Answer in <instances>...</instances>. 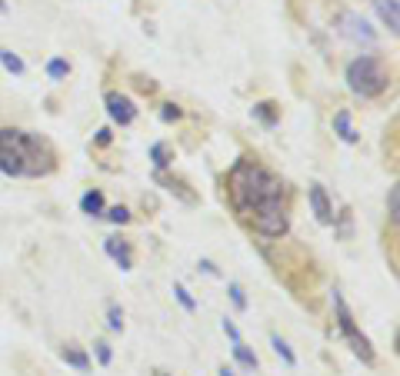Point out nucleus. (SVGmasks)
<instances>
[{
	"label": "nucleus",
	"mask_w": 400,
	"mask_h": 376,
	"mask_svg": "<svg viewBox=\"0 0 400 376\" xmlns=\"http://www.w3.org/2000/svg\"><path fill=\"white\" fill-rule=\"evenodd\" d=\"M227 194L237 217L250 230H257L267 240H280L291 230L287 217V200H284V183L277 173H270L263 164L240 157L227 173Z\"/></svg>",
	"instance_id": "1"
},
{
	"label": "nucleus",
	"mask_w": 400,
	"mask_h": 376,
	"mask_svg": "<svg viewBox=\"0 0 400 376\" xmlns=\"http://www.w3.org/2000/svg\"><path fill=\"white\" fill-rule=\"evenodd\" d=\"M57 166V153L50 140L31 130H0V173L7 177H47Z\"/></svg>",
	"instance_id": "2"
},
{
	"label": "nucleus",
	"mask_w": 400,
	"mask_h": 376,
	"mask_svg": "<svg viewBox=\"0 0 400 376\" xmlns=\"http://www.w3.org/2000/svg\"><path fill=\"white\" fill-rule=\"evenodd\" d=\"M387 84H390V70H387V63L380 57H374V54H360L354 61L347 63V87L357 93V97H380L387 91Z\"/></svg>",
	"instance_id": "3"
},
{
	"label": "nucleus",
	"mask_w": 400,
	"mask_h": 376,
	"mask_svg": "<svg viewBox=\"0 0 400 376\" xmlns=\"http://www.w3.org/2000/svg\"><path fill=\"white\" fill-rule=\"evenodd\" d=\"M330 303H334V316H337V327H340V333H344V340H347V346L354 350L360 360L367 363V366H374L377 363V353H374V346H370V340L360 333V327H357V320H354V313H351V306L344 303V297H340L337 290L330 293Z\"/></svg>",
	"instance_id": "4"
},
{
	"label": "nucleus",
	"mask_w": 400,
	"mask_h": 376,
	"mask_svg": "<svg viewBox=\"0 0 400 376\" xmlns=\"http://www.w3.org/2000/svg\"><path fill=\"white\" fill-rule=\"evenodd\" d=\"M337 31L344 33L351 44H364V47L377 44V31H374V27H370L360 14H354V10H344V14H340V27H337Z\"/></svg>",
	"instance_id": "5"
},
{
	"label": "nucleus",
	"mask_w": 400,
	"mask_h": 376,
	"mask_svg": "<svg viewBox=\"0 0 400 376\" xmlns=\"http://www.w3.org/2000/svg\"><path fill=\"white\" fill-rule=\"evenodd\" d=\"M104 104H107V113L117 123H121V127H130V123L137 120V107H134V100H130V97H123V93L110 91Z\"/></svg>",
	"instance_id": "6"
},
{
	"label": "nucleus",
	"mask_w": 400,
	"mask_h": 376,
	"mask_svg": "<svg viewBox=\"0 0 400 376\" xmlns=\"http://www.w3.org/2000/svg\"><path fill=\"white\" fill-rule=\"evenodd\" d=\"M310 207H314V217H317V224L330 226L334 220H337V213H334V203H330V196H327V190H323L321 183H314V187H310Z\"/></svg>",
	"instance_id": "7"
},
{
	"label": "nucleus",
	"mask_w": 400,
	"mask_h": 376,
	"mask_svg": "<svg viewBox=\"0 0 400 376\" xmlns=\"http://www.w3.org/2000/svg\"><path fill=\"white\" fill-rule=\"evenodd\" d=\"M104 250H107V256L121 267V270H134V253H130V243L121 240V237H107L104 240Z\"/></svg>",
	"instance_id": "8"
},
{
	"label": "nucleus",
	"mask_w": 400,
	"mask_h": 376,
	"mask_svg": "<svg viewBox=\"0 0 400 376\" xmlns=\"http://www.w3.org/2000/svg\"><path fill=\"white\" fill-rule=\"evenodd\" d=\"M334 134L344 140V143H357L360 134L354 130V123H351V110H337L334 113Z\"/></svg>",
	"instance_id": "9"
},
{
	"label": "nucleus",
	"mask_w": 400,
	"mask_h": 376,
	"mask_svg": "<svg viewBox=\"0 0 400 376\" xmlns=\"http://www.w3.org/2000/svg\"><path fill=\"white\" fill-rule=\"evenodd\" d=\"M374 7H377V14H380V20L387 24V31H390V33H397V31H400L397 0H374Z\"/></svg>",
	"instance_id": "10"
},
{
	"label": "nucleus",
	"mask_w": 400,
	"mask_h": 376,
	"mask_svg": "<svg viewBox=\"0 0 400 376\" xmlns=\"http://www.w3.org/2000/svg\"><path fill=\"white\" fill-rule=\"evenodd\" d=\"M154 180H157V183H164V187H167L170 194H177L180 200H184V203H197V196H194L190 190H187L184 180H177V177H167L164 170H157V173H154Z\"/></svg>",
	"instance_id": "11"
},
{
	"label": "nucleus",
	"mask_w": 400,
	"mask_h": 376,
	"mask_svg": "<svg viewBox=\"0 0 400 376\" xmlns=\"http://www.w3.org/2000/svg\"><path fill=\"white\" fill-rule=\"evenodd\" d=\"M61 357H63V363H70V366L80 370V373H87V370H91V357H87L80 346H63Z\"/></svg>",
	"instance_id": "12"
},
{
	"label": "nucleus",
	"mask_w": 400,
	"mask_h": 376,
	"mask_svg": "<svg viewBox=\"0 0 400 376\" xmlns=\"http://www.w3.org/2000/svg\"><path fill=\"white\" fill-rule=\"evenodd\" d=\"M80 210L87 213V217H100V213H104V194H100V190L84 194L80 196Z\"/></svg>",
	"instance_id": "13"
},
{
	"label": "nucleus",
	"mask_w": 400,
	"mask_h": 376,
	"mask_svg": "<svg viewBox=\"0 0 400 376\" xmlns=\"http://www.w3.org/2000/svg\"><path fill=\"white\" fill-rule=\"evenodd\" d=\"M0 63H3V70H7V74H14V77H20L24 70H27V67H24V61L17 57L14 50H7V47H0Z\"/></svg>",
	"instance_id": "14"
},
{
	"label": "nucleus",
	"mask_w": 400,
	"mask_h": 376,
	"mask_svg": "<svg viewBox=\"0 0 400 376\" xmlns=\"http://www.w3.org/2000/svg\"><path fill=\"white\" fill-rule=\"evenodd\" d=\"M151 160H154L157 170H167V166L174 164V150H170L167 143H154V147H151Z\"/></svg>",
	"instance_id": "15"
},
{
	"label": "nucleus",
	"mask_w": 400,
	"mask_h": 376,
	"mask_svg": "<svg viewBox=\"0 0 400 376\" xmlns=\"http://www.w3.org/2000/svg\"><path fill=\"white\" fill-rule=\"evenodd\" d=\"M233 357H237V363H240L244 370H250V373L257 370V357H254V353L247 350L244 340H237V343H233Z\"/></svg>",
	"instance_id": "16"
},
{
	"label": "nucleus",
	"mask_w": 400,
	"mask_h": 376,
	"mask_svg": "<svg viewBox=\"0 0 400 376\" xmlns=\"http://www.w3.org/2000/svg\"><path fill=\"white\" fill-rule=\"evenodd\" d=\"M254 117H257L263 127H274V123H277V104H257L254 107Z\"/></svg>",
	"instance_id": "17"
},
{
	"label": "nucleus",
	"mask_w": 400,
	"mask_h": 376,
	"mask_svg": "<svg viewBox=\"0 0 400 376\" xmlns=\"http://www.w3.org/2000/svg\"><path fill=\"white\" fill-rule=\"evenodd\" d=\"M270 346H274V353H277V357L287 363V366H297V357H293V350L287 346V340H280V336H270Z\"/></svg>",
	"instance_id": "18"
},
{
	"label": "nucleus",
	"mask_w": 400,
	"mask_h": 376,
	"mask_svg": "<svg viewBox=\"0 0 400 376\" xmlns=\"http://www.w3.org/2000/svg\"><path fill=\"white\" fill-rule=\"evenodd\" d=\"M107 323H110V330H117V333L123 330V310L117 303H110L107 306Z\"/></svg>",
	"instance_id": "19"
},
{
	"label": "nucleus",
	"mask_w": 400,
	"mask_h": 376,
	"mask_svg": "<svg viewBox=\"0 0 400 376\" xmlns=\"http://www.w3.org/2000/svg\"><path fill=\"white\" fill-rule=\"evenodd\" d=\"M47 74L54 77V80H63V77L70 74V63L67 61H50L47 63Z\"/></svg>",
	"instance_id": "20"
},
{
	"label": "nucleus",
	"mask_w": 400,
	"mask_h": 376,
	"mask_svg": "<svg viewBox=\"0 0 400 376\" xmlns=\"http://www.w3.org/2000/svg\"><path fill=\"white\" fill-rule=\"evenodd\" d=\"M174 293H177V300H180V306H184L187 313H194V310H197V303H194V297H190V293H187V290H184L180 283H174Z\"/></svg>",
	"instance_id": "21"
},
{
	"label": "nucleus",
	"mask_w": 400,
	"mask_h": 376,
	"mask_svg": "<svg viewBox=\"0 0 400 376\" xmlns=\"http://www.w3.org/2000/svg\"><path fill=\"white\" fill-rule=\"evenodd\" d=\"M227 293H231V300H233V306H237V310H247V297H244V286L231 283V286H227Z\"/></svg>",
	"instance_id": "22"
},
{
	"label": "nucleus",
	"mask_w": 400,
	"mask_h": 376,
	"mask_svg": "<svg viewBox=\"0 0 400 376\" xmlns=\"http://www.w3.org/2000/svg\"><path fill=\"white\" fill-rule=\"evenodd\" d=\"M397 207H400V194L397 187H390V194H387V210H390V220L397 224Z\"/></svg>",
	"instance_id": "23"
},
{
	"label": "nucleus",
	"mask_w": 400,
	"mask_h": 376,
	"mask_svg": "<svg viewBox=\"0 0 400 376\" xmlns=\"http://www.w3.org/2000/svg\"><path fill=\"white\" fill-rule=\"evenodd\" d=\"M107 220H110V224H127V220H130V213H127V207H110Z\"/></svg>",
	"instance_id": "24"
},
{
	"label": "nucleus",
	"mask_w": 400,
	"mask_h": 376,
	"mask_svg": "<svg viewBox=\"0 0 400 376\" xmlns=\"http://www.w3.org/2000/svg\"><path fill=\"white\" fill-rule=\"evenodd\" d=\"M93 353H97L100 366H110V360H114V353H110V346H107V343H97V346H93Z\"/></svg>",
	"instance_id": "25"
},
{
	"label": "nucleus",
	"mask_w": 400,
	"mask_h": 376,
	"mask_svg": "<svg viewBox=\"0 0 400 376\" xmlns=\"http://www.w3.org/2000/svg\"><path fill=\"white\" fill-rule=\"evenodd\" d=\"M160 117H164V120H180V107L164 104V110H160Z\"/></svg>",
	"instance_id": "26"
},
{
	"label": "nucleus",
	"mask_w": 400,
	"mask_h": 376,
	"mask_svg": "<svg viewBox=\"0 0 400 376\" xmlns=\"http://www.w3.org/2000/svg\"><path fill=\"white\" fill-rule=\"evenodd\" d=\"M224 333H227V336H231L233 343H237V340H240V333H237V327H233L231 320H224Z\"/></svg>",
	"instance_id": "27"
},
{
	"label": "nucleus",
	"mask_w": 400,
	"mask_h": 376,
	"mask_svg": "<svg viewBox=\"0 0 400 376\" xmlns=\"http://www.w3.org/2000/svg\"><path fill=\"white\" fill-rule=\"evenodd\" d=\"M200 270H203V273H210V276H217V267L210 263V260H200Z\"/></svg>",
	"instance_id": "28"
},
{
	"label": "nucleus",
	"mask_w": 400,
	"mask_h": 376,
	"mask_svg": "<svg viewBox=\"0 0 400 376\" xmlns=\"http://www.w3.org/2000/svg\"><path fill=\"white\" fill-rule=\"evenodd\" d=\"M97 143H100V147H107V143H110V130H100V134H97Z\"/></svg>",
	"instance_id": "29"
},
{
	"label": "nucleus",
	"mask_w": 400,
	"mask_h": 376,
	"mask_svg": "<svg viewBox=\"0 0 400 376\" xmlns=\"http://www.w3.org/2000/svg\"><path fill=\"white\" fill-rule=\"evenodd\" d=\"M220 376H233V370L231 366H220Z\"/></svg>",
	"instance_id": "30"
},
{
	"label": "nucleus",
	"mask_w": 400,
	"mask_h": 376,
	"mask_svg": "<svg viewBox=\"0 0 400 376\" xmlns=\"http://www.w3.org/2000/svg\"><path fill=\"white\" fill-rule=\"evenodd\" d=\"M0 14H7V0H0Z\"/></svg>",
	"instance_id": "31"
},
{
	"label": "nucleus",
	"mask_w": 400,
	"mask_h": 376,
	"mask_svg": "<svg viewBox=\"0 0 400 376\" xmlns=\"http://www.w3.org/2000/svg\"><path fill=\"white\" fill-rule=\"evenodd\" d=\"M157 376H167V373H157Z\"/></svg>",
	"instance_id": "32"
}]
</instances>
